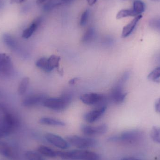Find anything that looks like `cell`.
I'll return each instance as SVG.
<instances>
[{"label":"cell","instance_id":"cell-19","mask_svg":"<svg viewBox=\"0 0 160 160\" xmlns=\"http://www.w3.org/2000/svg\"><path fill=\"white\" fill-rule=\"evenodd\" d=\"M137 15L132 9H124L120 10L117 14L116 18L120 19L128 17H137Z\"/></svg>","mask_w":160,"mask_h":160},{"label":"cell","instance_id":"cell-20","mask_svg":"<svg viewBox=\"0 0 160 160\" xmlns=\"http://www.w3.org/2000/svg\"><path fill=\"white\" fill-rule=\"evenodd\" d=\"M133 9L137 16L141 15V14L144 12L145 9V5L144 2L140 0H136L133 2Z\"/></svg>","mask_w":160,"mask_h":160},{"label":"cell","instance_id":"cell-33","mask_svg":"<svg viewBox=\"0 0 160 160\" xmlns=\"http://www.w3.org/2000/svg\"><path fill=\"white\" fill-rule=\"evenodd\" d=\"M24 1L25 0H18V2L19 3H22L24 2Z\"/></svg>","mask_w":160,"mask_h":160},{"label":"cell","instance_id":"cell-16","mask_svg":"<svg viewBox=\"0 0 160 160\" xmlns=\"http://www.w3.org/2000/svg\"><path fill=\"white\" fill-rule=\"evenodd\" d=\"M38 150L40 154L48 158H55L57 156L56 151L45 146H40L38 148Z\"/></svg>","mask_w":160,"mask_h":160},{"label":"cell","instance_id":"cell-6","mask_svg":"<svg viewBox=\"0 0 160 160\" xmlns=\"http://www.w3.org/2000/svg\"><path fill=\"white\" fill-rule=\"evenodd\" d=\"M82 132L88 135H102L107 132L108 126L106 124H102L97 127L82 125L81 126Z\"/></svg>","mask_w":160,"mask_h":160},{"label":"cell","instance_id":"cell-8","mask_svg":"<svg viewBox=\"0 0 160 160\" xmlns=\"http://www.w3.org/2000/svg\"><path fill=\"white\" fill-rule=\"evenodd\" d=\"M123 87L117 83L111 91L110 98L112 102L115 104H120L124 101L126 98L127 93L123 92Z\"/></svg>","mask_w":160,"mask_h":160},{"label":"cell","instance_id":"cell-26","mask_svg":"<svg viewBox=\"0 0 160 160\" xmlns=\"http://www.w3.org/2000/svg\"><path fill=\"white\" fill-rule=\"evenodd\" d=\"M151 137L154 142L160 143V128L153 127L151 131Z\"/></svg>","mask_w":160,"mask_h":160},{"label":"cell","instance_id":"cell-24","mask_svg":"<svg viewBox=\"0 0 160 160\" xmlns=\"http://www.w3.org/2000/svg\"><path fill=\"white\" fill-rule=\"evenodd\" d=\"M160 78V67H158L153 70L148 76V78L150 81L158 82Z\"/></svg>","mask_w":160,"mask_h":160},{"label":"cell","instance_id":"cell-22","mask_svg":"<svg viewBox=\"0 0 160 160\" xmlns=\"http://www.w3.org/2000/svg\"><path fill=\"white\" fill-rule=\"evenodd\" d=\"M12 155V151L7 144L0 142V156L9 158Z\"/></svg>","mask_w":160,"mask_h":160},{"label":"cell","instance_id":"cell-4","mask_svg":"<svg viewBox=\"0 0 160 160\" xmlns=\"http://www.w3.org/2000/svg\"><path fill=\"white\" fill-rule=\"evenodd\" d=\"M66 139L70 144L81 149L94 147L98 144V141L93 138H84L77 135H69Z\"/></svg>","mask_w":160,"mask_h":160},{"label":"cell","instance_id":"cell-31","mask_svg":"<svg viewBox=\"0 0 160 160\" xmlns=\"http://www.w3.org/2000/svg\"><path fill=\"white\" fill-rule=\"evenodd\" d=\"M121 160H140L138 159L135 158H132V157H130V158H124L122 159Z\"/></svg>","mask_w":160,"mask_h":160},{"label":"cell","instance_id":"cell-9","mask_svg":"<svg viewBox=\"0 0 160 160\" xmlns=\"http://www.w3.org/2000/svg\"><path fill=\"white\" fill-rule=\"evenodd\" d=\"M47 141L53 145L61 149H65L69 148V144L59 135L52 133H47L45 135Z\"/></svg>","mask_w":160,"mask_h":160},{"label":"cell","instance_id":"cell-3","mask_svg":"<svg viewBox=\"0 0 160 160\" xmlns=\"http://www.w3.org/2000/svg\"><path fill=\"white\" fill-rule=\"evenodd\" d=\"M142 132L139 130H130L124 132L118 137L110 138L112 141H119L122 142L130 144L137 143L141 142L144 138Z\"/></svg>","mask_w":160,"mask_h":160},{"label":"cell","instance_id":"cell-21","mask_svg":"<svg viewBox=\"0 0 160 160\" xmlns=\"http://www.w3.org/2000/svg\"><path fill=\"white\" fill-rule=\"evenodd\" d=\"M30 79L28 78H24L22 79L20 83L18 88V92L20 95H23L27 91V88L29 86Z\"/></svg>","mask_w":160,"mask_h":160},{"label":"cell","instance_id":"cell-13","mask_svg":"<svg viewBox=\"0 0 160 160\" xmlns=\"http://www.w3.org/2000/svg\"><path fill=\"white\" fill-rule=\"evenodd\" d=\"M142 18V15H139L135 17L128 24L124 26V28H123L122 35H121L122 38H126L129 36L133 32L137 23Z\"/></svg>","mask_w":160,"mask_h":160},{"label":"cell","instance_id":"cell-17","mask_svg":"<svg viewBox=\"0 0 160 160\" xmlns=\"http://www.w3.org/2000/svg\"><path fill=\"white\" fill-rule=\"evenodd\" d=\"M61 57L55 55H52L48 58L49 67L51 71H52L54 68L58 69L60 65V61Z\"/></svg>","mask_w":160,"mask_h":160},{"label":"cell","instance_id":"cell-14","mask_svg":"<svg viewBox=\"0 0 160 160\" xmlns=\"http://www.w3.org/2000/svg\"><path fill=\"white\" fill-rule=\"evenodd\" d=\"M39 122L40 124L49 126L64 127L66 125L65 123L61 120L50 118H40Z\"/></svg>","mask_w":160,"mask_h":160},{"label":"cell","instance_id":"cell-30","mask_svg":"<svg viewBox=\"0 0 160 160\" xmlns=\"http://www.w3.org/2000/svg\"><path fill=\"white\" fill-rule=\"evenodd\" d=\"M79 80L78 78H74L70 80L69 82V83L70 84H74L77 81Z\"/></svg>","mask_w":160,"mask_h":160},{"label":"cell","instance_id":"cell-7","mask_svg":"<svg viewBox=\"0 0 160 160\" xmlns=\"http://www.w3.org/2000/svg\"><path fill=\"white\" fill-rule=\"evenodd\" d=\"M80 99L83 103L87 105H95L103 102L105 99V96L97 93H86L81 95Z\"/></svg>","mask_w":160,"mask_h":160},{"label":"cell","instance_id":"cell-11","mask_svg":"<svg viewBox=\"0 0 160 160\" xmlns=\"http://www.w3.org/2000/svg\"><path fill=\"white\" fill-rule=\"evenodd\" d=\"M106 109V106H103L96 110H92L85 114L84 116V118L88 123L96 122L105 112Z\"/></svg>","mask_w":160,"mask_h":160},{"label":"cell","instance_id":"cell-27","mask_svg":"<svg viewBox=\"0 0 160 160\" xmlns=\"http://www.w3.org/2000/svg\"><path fill=\"white\" fill-rule=\"evenodd\" d=\"M89 16V11L88 9L85 10L81 16L80 21V25L81 26H84L87 23Z\"/></svg>","mask_w":160,"mask_h":160},{"label":"cell","instance_id":"cell-1","mask_svg":"<svg viewBox=\"0 0 160 160\" xmlns=\"http://www.w3.org/2000/svg\"><path fill=\"white\" fill-rule=\"evenodd\" d=\"M57 156L66 160H99L100 157L95 152L85 150L56 151Z\"/></svg>","mask_w":160,"mask_h":160},{"label":"cell","instance_id":"cell-5","mask_svg":"<svg viewBox=\"0 0 160 160\" xmlns=\"http://www.w3.org/2000/svg\"><path fill=\"white\" fill-rule=\"evenodd\" d=\"M13 62L9 55L6 53H0V74L8 76L13 72Z\"/></svg>","mask_w":160,"mask_h":160},{"label":"cell","instance_id":"cell-23","mask_svg":"<svg viewBox=\"0 0 160 160\" xmlns=\"http://www.w3.org/2000/svg\"><path fill=\"white\" fill-rule=\"evenodd\" d=\"M95 29L93 27H90L86 31L82 38V41L83 43H87L91 41L95 35Z\"/></svg>","mask_w":160,"mask_h":160},{"label":"cell","instance_id":"cell-10","mask_svg":"<svg viewBox=\"0 0 160 160\" xmlns=\"http://www.w3.org/2000/svg\"><path fill=\"white\" fill-rule=\"evenodd\" d=\"M47 96L44 94H36L32 95L26 98L22 101V104L26 107H31L42 103L47 98Z\"/></svg>","mask_w":160,"mask_h":160},{"label":"cell","instance_id":"cell-36","mask_svg":"<svg viewBox=\"0 0 160 160\" xmlns=\"http://www.w3.org/2000/svg\"></svg>","mask_w":160,"mask_h":160},{"label":"cell","instance_id":"cell-2","mask_svg":"<svg viewBox=\"0 0 160 160\" xmlns=\"http://www.w3.org/2000/svg\"><path fill=\"white\" fill-rule=\"evenodd\" d=\"M72 97L69 94H66L59 98H47L43 104L45 107L56 111L65 110L70 104Z\"/></svg>","mask_w":160,"mask_h":160},{"label":"cell","instance_id":"cell-18","mask_svg":"<svg viewBox=\"0 0 160 160\" xmlns=\"http://www.w3.org/2000/svg\"><path fill=\"white\" fill-rule=\"evenodd\" d=\"M36 65L38 68L42 69L46 72H51L49 67L48 58L43 57V58H41L40 59H38L36 62Z\"/></svg>","mask_w":160,"mask_h":160},{"label":"cell","instance_id":"cell-12","mask_svg":"<svg viewBox=\"0 0 160 160\" xmlns=\"http://www.w3.org/2000/svg\"><path fill=\"white\" fill-rule=\"evenodd\" d=\"M42 22V18L41 17L37 18L33 21L29 27L23 31L22 34V38L27 39L31 37L41 24Z\"/></svg>","mask_w":160,"mask_h":160},{"label":"cell","instance_id":"cell-15","mask_svg":"<svg viewBox=\"0 0 160 160\" xmlns=\"http://www.w3.org/2000/svg\"><path fill=\"white\" fill-rule=\"evenodd\" d=\"M3 40L5 44L10 48L15 49L18 48V42L10 34H4L3 35Z\"/></svg>","mask_w":160,"mask_h":160},{"label":"cell","instance_id":"cell-34","mask_svg":"<svg viewBox=\"0 0 160 160\" xmlns=\"http://www.w3.org/2000/svg\"><path fill=\"white\" fill-rule=\"evenodd\" d=\"M151 1H154V2H160V0H151Z\"/></svg>","mask_w":160,"mask_h":160},{"label":"cell","instance_id":"cell-29","mask_svg":"<svg viewBox=\"0 0 160 160\" xmlns=\"http://www.w3.org/2000/svg\"><path fill=\"white\" fill-rule=\"evenodd\" d=\"M98 0H87L89 6H93L96 3Z\"/></svg>","mask_w":160,"mask_h":160},{"label":"cell","instance_id":"cell-28","mask_svg":"<svg viewBox=\"0 0 160 160\" xmlns=\"http://www.w3.org/2000/svg\"><path fill=\"white\" fill-rule=\"evenodd\" d=\"M155 109L157 112L160 113V98L156 101L155 103Z\"/></svg>","mask_w":160,"mask_h":160},{"label":"cell","instance_id":"cell-25","mask_svg":"<svg viewBox=\"0 0 160 160\" xmlns=\"http://www.w3.org/2000/svg\"><path fill=\"white\" fill-rule=\"evenodd\" d=\"M27 160H43V158L38 153L34 151H27L25 155Z\"/></svg>","mask_w":160,"mask_h":160},{"label":"cell","instance_id":"cell-32","mask_svg":"<svg viewBox=\"0 0 160 160\" xmlns=\"http://www.w3.org/2000/svg\"><path fill=\"white\" fill-rule=\"evenodd\" d=\"M46 1V0H37L36 3L38 4H40L43 3Z\"/></svg>","mask_w":160,"mask_h":160},{"label":"cell","instance_id":"cell-35","mask_svg":"<svg viewBox=\"0 0 160 160\" xmlns=\"http://www.w3.org/2000/svg\"><path fill=\"white\" fill-rule=\"evenodd\" d=\"M63 1H67V0H63Z\"/></svg>","mask_w":160,"mask_h":160}]
</instances>
